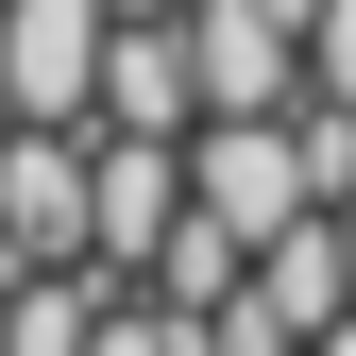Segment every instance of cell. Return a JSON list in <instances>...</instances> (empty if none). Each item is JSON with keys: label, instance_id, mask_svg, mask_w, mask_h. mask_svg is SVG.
<instances>
[{"label": "cell", "instance_id": "6da1fadb", "mask_svg": "<svg viewBox=\"0 0 356 356\" xmlns=\"http://www.w3.org/2000/svg\"><path fill=\"white\" fill-rule=\"evenodd\" d=\"M119 0H0V119H102Z\"/></svg>", "mask_w": 356, "mask_h": 356}, {"label": "cell", "instance_id": "7a4b0ae2", "mask_svg": "<svg viewBox=\"0 0 356 356\" xmlns=\"http://www.w3.org/2000/svg\"><path fill=\"white\" fill-rule=\"evenodd\" d=\"M187 187L238 220V238H289V220L323 204V170H305V119H204V136H187Z\"/></svg>", "mask_w": 356, "mask_h": 356}, {"label": "cell", "instance_id": "3957f363", "mask_svg": "<svg viewBox=\"0 0 356 356\" xmlns=\"http://www.w3.org/2000/svg\"><path fill=\"white\" fill-rule=\"evenodd\" d=\"M187 51H204V119H289L305 102V34L272 0H187Z\"/></svg>", "mask_w": 356, "mask_h": 356}, {"label": "cell", "instance_id": "277c9868", "mask_svg": "<svg viewBox=\"0 0 356 356\" xmlns=\"http://www.w3.org/2000/svg\"><path fill=\"white\" fill-rule=\"evenodd\" d=\"M170 220H187V136H102V220H85V254L153 289V254H170Z\"/></svg>", "mask_w": 356, "mask_h": 356}, {"label": "cell", "instance_id": "5b68a950", "mask_svg": "<svg viewBox=\"0 0 356 356\" xmlns=\"http://www.w3.org/2000/svg\"><path fill=\"white\" fill-rule=\"evenodd\" d=\"M102 136H204V51H187V17H119V51H102Z\"/></svg>", "mask_w": 356, "mask_h": 356}, {"label": "cell", "instance_id": "8992f818", "mask_svg": "<svg viewBox=\"0 0 356 356\" xmlns=\"http://www.w3.org/2000/svg\"><path fill=\"white\" fill-rule=\"evenodd\" d=\"M254 305H272L289 339H323L339 305H356V238H339V204H305L289 238H254Z\"/></svg>", "mask_w": 356, "mask_h": 356}, {"label": "cell", "instance_id": "52a82bcc", "mask_svg": "<svg viewBox=\"0 0 356 356\" xmlns=\"http://www.w3.org/2000/svg\"><path fill=\"white\" fill-rule=\"evenodd\" d=\"M102 356H204V323H187V305H153V289H136V305L102 323Z\"/></svg>", "mask_w": 356, "mask_h": 356}, {"label": "cell", "instance_id": "ba28073f", "mask_svg": "<svg viewBox=\"0 0 356 356\" xmlns=\"http://www.w3.org/2000/svg\"><path fill=\"white\" fill-rule=\"evenodd\" d=\"M305 85H339V102H356V0H323V17H305Z\"/></svg>", "mask_w": 356, "mask_h": 356}, {"label": "cell", "instance_id": "9c48e42d", "mask_svg": "<svg viewBox=\"0 0 356 356\" xmlns=\"http://www.w3.org/2000/svg\"><path fill=\"white\" fill-rule=\"evenodd\" d=\"M305 356H356V305H339V323H323V339H305Z\"/></svg>", "mask_w": 356, "mask_h": 356}, {"label": "cell", "instance_id": "30bf717a", "mask_svg": "<svg viewBox=\"0 0 356 356\" xmlns=\"http://www.w3.org/2000/svg\"><path fill=\"white\" fill-rule=\"evenodd\" d=\"M119 17H187V0H119Z\"/></svg>", "mask_w": 356, "mask_h": 356}, {"label": "cell", "instance_id": "8fae6325", "mask_svg": "<svg viewBox=\"0 0 356 356\" xmlns=\"http://www.w3.org/2000/svg\"><path fill=\"white\" fill-rule=\"evenodd\" d=\"M339 238H356V187H339Z\"/></svg>", "mask_w": 356, "mask_h": 356}]
</instances>
